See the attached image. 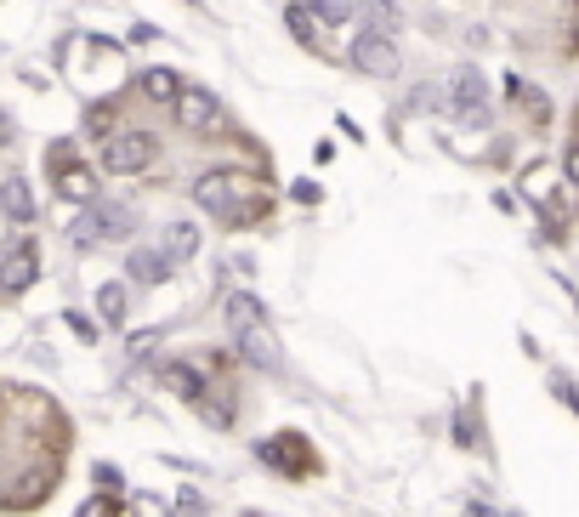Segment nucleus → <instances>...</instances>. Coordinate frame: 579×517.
<instances>
[{"instance_id":"f257e3e1","label":"nucleus","mask_w":579,"mask_h":517,"mask_svg":"<svg viewBox=\"0 0 579 517\" xmlns=\"http://www.w3.org/2000/svg\"><path fill=\"white\" fill-rule=\"evenodd\" d=\"M193 199H199L222 228H256V222H267V211H273V199H267L262 188H256V177H245V171H211V177H199L193 182Z\"/></svg>"},{"instance_id":"f03ea898","label":"nucleus","mask_w":579,"mask_h":517,"mask_svg":"<svg viewBox=\"0 0 579 517\" xmlns=\"http://www.w3.org/2000/svg\"><path fill=\"white\" fill-rule=\"evenodd\" d=\"M222 313H228V336H233V347H239V358L256 364V370H279L284 353H279V336H273L262 302H256L250 290H233L228 302H222Z\"/></svg>"},{"instance_id":"7ed1b4c3","label":"nucleus","mask_w":579,"mask_h":517,"mask_svg":"<svg viewBox=\"0 0 579 517\" xmlns=\"http://www.w3.org/2000/svg\"><path fill=\"white\" fill-rule=\"evenodd\" d=\"M131 228H137V211H131V205H91V211L69 228V245L74 250H97L103 239H125Z\"/></svg>"},{"instance_id":"20e7f679","label":"nucleus","mask_w":579,"mask_h":517,"mask_svg":"<svg viewBox=\"0 0 579 517\" xmlns=\"http://www.w3.org/2000/svg\"><path fill=\"white\" fill-rule=\"evenodd\" d=\"M154 154H159V143L148 131H114L103 143V165L114 177H142V171L154 165Z\"/></svg>"},{"instance_id":"39448f33","label":"nucleus","mask_w":579,"mask_h":517,"mask_svg":"<svg viewBox=\"0 0 579 517\" xmlns=\"http://www.w3.org/2000/svg\"><path fill=\"white\" fill-rule=\"evenodd\" d=\"M449 120L460 125H489V80L477 69H460L455 80H449Z\"/></svg>"},{"instance_id":"423d86ee","label":"nucleus","mask_w":579,"mask_h":517,"mask_svg":"<svg viewBox=\"0 0 579 517\" xmlns=\"http://www.w3.org/2000/svg\"><path fill=\"white\" fill-rule=\"evenodd\" d=\"M171 108H176V125H182V131H193V137H211V131H222V120H228V114H222V103H216L205 86H182Z\"/></svg>"},{"instance_id":"0eeeda50","label":"nucleus","mask_w":579,"mask_h":517,"mask_svg":"<svg viewBox=\"0 0 579 517\" xmlns=\"http://www.w3.org/2000/svg\"><path fill=\"white\" fill-rule=\"evenodd\" d=\"M171 387L188 398L193 410L211 421V427H233V404H216V398H211L216 387H211V381H205L199 370H193V364H171Z\"/></svg>"},{"instance_id":"6e6552de","label":"nucleus","mask_w":579,"mask_h":517,"mask_svg":"<svg viewBox=\"0 0 579 517\" xmlns=\"http://www.w3.org/2000/svg\"><path fill=\"white\" fill-rule=\"evenodd\" d=\"M52 182H57V194L74 199V205H91V199H97V177H91L86 165L74 160V148H69V143H57V148H52Z\"/></svg>"},{"instance_id":"1a4fd4ad","label":"nucleus","mask_w":579,"mask_h":517,"mask_svg":"<svg viewBox=\"0 0 579 517\" xmlns=\"http://www.w3.org/2000/svg\"><path fill=\"white\" fill-rule=\"evenodd\" d=\"M352 69L358 74H398V40H381V35H358L352 40Z\"/></svg>"},{"instance_id":"9d476101","label":"nucleus","mask_w":579,"mask_h":517,"mask_svg":"<svg viewBox=\"0 0 579 517\" xmlns=\"http://www.w3.org/2000/svg\"><path fill=\"white\" fill-rule=\"evenodd\" d=\"M40 279V245H29V239H18V245L6 250V262H0V290H29Z\"/></svg>"},{"instance_id":"9b49d317","label":"nucleus","mask_w":579,"mask_h":517,"mask_svg":"<svg viewBox=\"0 0 579 517\" xmlns=\"http://www.w3.org/2000/svg\"><path fill=\"white\" fill-rule=\"evenodd\" d=\"M352 12H358V35L398 40V29H404V12H398V0H352Z\"/></svg>"},{"instance_id":"f8f14e48","label":"nucleus","mask_w":579,"mask_h":517,"mask_svg":"<svg viewBox=\"0 0 579 517\" xmlns=\"http://www.w3.org/2000/svg\"><path fill=\"white\" fill-rule=\"evenodd\" d=\"M262 461H273L279 472H290V478H301V472H313V466H318L313 449L301 444L296 432H284V438H267V444H262Z\"/></svg>"},{"instance_id":"ddd939ff","label":"nucleus","mask_w":579,"mask_h":517,"mask_svg":"<svg viewBox=\"0 0 579 517\" xmlns=\"http://www.w3.org/2000/svg\"><path fill=\"white\" fill-rule=\"evenodd\" d=\"M125 268H131V285H165V279L176 273V262L165 256V250H131Z\"/></svg>"},{"instance_id":"4468645a","label":"nucleus","mask_w":579,"mask_h":517,"mask_svg":"<svg viewBox=\"0 0 579 517\" xmlns=\"http://www.w3.org/2000/svg\"><path fill=\"white\" fill-rule=\"evenodd\" d=\"M0 211L12 216V222H29V216H35V194H29V182L23 177L0 182Z\"/></svg>"},{"instance_id":"2eb2a0df","label":"nucleus","mask_w":579,"mask_h":517,"mask_svg":"<svg viewBox=\"0 0 579 517\" xmlns=\"http://www.w3.org/2000/svg\"><path fill=\"white\" fill-rule=\"evenodd\" d=\"M176 91H182V80H176L171 69H142V97H154V103H176Z\"/></svg>"},{"instance_id":"dca6fc26","label":"nucleus","mask_w":579,"mask_h":517,"mask_svg":"<svg viewBox=\"0 0 579 517\" xmlns=\"http://www.w3.org/2000/svg\"><path fill=\"white\" fill-rule=\"evenodd\" d=\"M193 250H199V228H193V222H171V228H165V256L182 262V256H193Z\"/></svg>"},{"instance_id":"f3484780","label":"nucleus","mask_w":579,"mask_h":517,"mask_svg":"<svg viewBox=\"0 0 579 517\" xmlns=\"http://www.w3.org/2000/svg\"><path fill=\"white\" fill-rule=\"evenodd\" d=\"M125 307H131V290H125V285H103V290H97V313H103L108 324H120Z\"/></svg>"},{"instance_id":"a211bd4d","label":"nucleus","mask_w":579,"mask_h":517,"mask_svg":"<svg viewBox=\"0 0 579 517\" xmlns=\"http://www.w3.org/2000/svg\"><path fill=\"white\" fill-rule=\"evenodd\" d=\"M307 18H313V23H347L352 18V0H313Z\"/></svg>"},{"instance_id":"6ab92c4d","label":"nucleus","mask_w":579,"mask_h":517,"mask_svg":"<svg viewBox=\"0 0 579 517\" xmlns=\"http://www.w3.org/2000/svg\"><path fill=\"white\" fill-rule=\"evenodd\" d=\"M511 97H523V103H528V114H534V120H551V103H545V91L523 86V80H511Z\"/></svg>"},{"instance_id":"aec40b11","label":"nucleus","mask_w":579,"mask_h":517,"mask_svg":"<svg viewBox=\"0 0 579 517\" xmlns=\"http://www.w3.org/2000/svg\"><path fill=\"white\" fill-rule=\"evenodd\" d=\"M290 29H296V40H307V46H313V40H318V23L307 18V6H301V0H296V6H290Z\"/></svg>"},{"instance_id":"412c9836","label":"nucleus","mask_w":579,"mask_h":517,"mask_svg":"<svg viewBox=\"0 0 579 517\" xmlns=\"http://www.w3.org/2000/svg\"><path fill=\"white\" fill-rule=\"evenodd\" d=\"M86 131H97V137H114V108L97 103V108H91V120H86Z\"/></svg>"},{"instance_id":"4be33fe9","label":"nucleus","mask_w":579,"mask_h":517,"mask_svg":"<svg viewBox=\"0 0 579 517\" xmlns=\"http://www.w3.org/2000/svg\"><path fill=\"white\" fill-rule=\"evenodd\" d=\"M562 171H568V182H574V188H579V143L568 148V154H562Z\"/></svg>"},{"instance_id":"5701e85b","label":"nucleus","mask_w":579,"mask_h":517,"mask_svg":"<svg viewBox=\"0 0 579 517\" xmlns=\"http://www.w3.org/2000/svg\"><path fill=\"white\" fill-rule=\"evenodd\" d=\"M69 324H74V330H80V336H86V341H91V336H97V324H91V319H86V313H69Z\"/></svg>"}]
</instances>
